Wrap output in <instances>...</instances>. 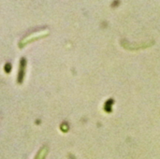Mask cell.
Here are the masks:
<instances>
[{"mask_svg": "<svg viewBox=\"0 0 160 159\" xmlns=\"http://www.w3.org/2000/svg\"><path fill=\"white\" fill-rule=\"evenodd\" d=\"M46 154H47V148H46V147H43V148L39 151V153L37 155L36 159H44L45 158V157H46Z\"/></svg>", "mask_w": 160, "mask_h": 159, "instance_id": "2", "label": "cell"}, {"mask_svg": "<svg viewBox=\"0 0 160 159\" xmlns=\"http://www.w3.org/2000/svg\"><path fill=\"white\" fill-rule=\"evenodd\" d=\"M49 34V31L48 30H42V31H38V32H35L33 34H30L29 36L23 37L21 41H20V48H22L24 47L25 45H27L28 43H31L32 41H35L36 39H38L40 37H43L45 36H47Z\"/></svg>", "mask_w": 160, "mask_h": 159, "instance_id": "1", "label": "cell"}]
</instances>
